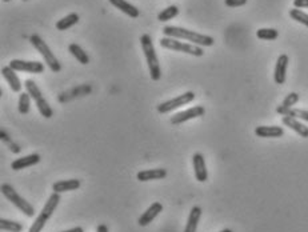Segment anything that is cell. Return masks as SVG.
Wrapping results in <instances>:
<instances>
[{
  "instance_id": "6da1fadb",
  "label": "cell",
  "mask_w": 308,
  "mask_h": 232,
  "mask_svg": "<svg viewBox=\"0 0 308 232\" xmlns=\"http://www.w3.org/2000/svg\"><path fill=\"white\" fill-rule=\"evenodd\" d=\"M163 33L164 36L173 37V39H184L187 42H191L192 44L200 46V47H211L215 40L212 36L208 35H203L196 31H190L183 27H175V26H165L163 28Z\"/></svg>"
},
{
  "instance_id": "7a4b0ae2",
  "label": "cell",
  "mask_w": 308,
  "mask_h": 232,
  "mask_svg": "<svg viewBox=\"0 0 308 232\" xmlns=\"http://www.w3.org/2000/svg\"><path fill=\"white\" fill-rule=\"evenodd\" d=\"M140 44L143 48L144 56H146L147 64H148V69H150L151 79L158 82L161 78V69L160 64H159V59L156 51H155L154 43H152V37L148 33H144L140 36Z\"/></svg>"
},
{
  "instance_id": "3957f363",
  "label": "cell",
  "mask_w": 308,
  "mask_h": 232,
  "mask_svg": "<svg viewBox=\"0 0 308 232\" xmlns=\"http://www.w3.org/2000/svg\"><path fill=\"white\" fill-rule=\"evenodd\" d=\"M59 203H60V194H51L50 198H48L47 203L44 204L43 210H41V212L36 218V220L33 221L32 225L29 227L28 232H41V229L44 228V225L47 224V221L50 220L52 214H54L56 208H58Z\"/></svg>"
},
{
  "instance_id": "277c9868",
  "label": "cell",
  "mask_w": 308,
  "mask_h": 232,
  "mask_svg": "<svg viewBox=\"0 0 308 232\" xmlns=\"http://www.w3.org/2000/svg\"><path fill=\"white\" fill-rule=\"evenodd\" d=\"M29 42H31V44L35 47V50L43 56L44 62L47 63L48 68L51 69L52 72H59V71L62 69V65L59 63L58 58H56L55 55H54V52L50 50L47 43H46L37 33L31 35V36H29Z\"/></svg>"
},
{
  "instance_id": "5b68a950",
  "label": "cell",
  "mask_w": 308,
  "mask_h": 232,
  "mask_svg": "<svg viewBox=\"0 0 308 232\" xmlns=\"http://www.w3.org/2000/svg\"><path fill=\"white\" fill-rule=\"evenodd\" d=\"M159 43L163 48L165 50H171V51L175 52H183V54L192 55V56H203L204 51L200 46H196V44H190V43H183L180 42L179 39H173V37L164 36L159 40Z\"/></svg>"
},
{
  "instance_id": "8992f818",
  "label": "cell",
  "mask_w": 308,
  "mask_h": 232,
  "mask_svg": "<svg viewBox=\"0 0 308 232\" xmlns=\"http://www.w3.org/2000/svg\"><path fill=\"white\" fill-rule=\"evenodd\" d=\"M0 189H2V194L4 195V198H6L8 202H11V203L14 204L18 210H20V212H23L26 216H29V218H31V216L35 215V208H33L26 199H23L22 196L15 191V188L12 185L3 184Z\"/></svg>"
},
{
  "instance_id": "52a82bcc",
  "label": "cell",
  "mask_w": 308,
  "mask_h": 232,
  "mask_svg": "<svg viewBox=\"0 0 308 232\" xmlns=\"http://www.w3.org/2000/svg\"><path fill=\"white\" fill-rule=\"evenodd\" d=\"M26 90H27V92L31 95V98L35 100V103H36L37 109H39L40 115L44 116L46 119H50V118H52V115H54V111H52L51 105L48 104L47 100L44 99L40 88L37 87L36 83H35L33 80H31V79L26 80Z\"/></svg>"
},
{
  "instance_id": "ba28073f",
  "label": "cell",
  "mask_w": 308,
  "mask_h": 232,
  "mask_svg": "<svg viewBox=\"0 0 308 232\" xmlns=\"http://www.w3.org/2000/svg\"><path fill=\"white\" fill-rule=\"evenodd\" d=\"M194 99H195L194 92H192V91H188V92H186V94L179 95V96H176V98L169 99V100H167V102L160 103V104L156 107V109H158L159 113H168V112H171V111H173V109L188 104V103L192 102Z\"/></svg>"
},
{
  "instance_id": "9c48e42d",
  "label": "cell",
  "mask_w": 308,
  "mask_h": 232,
  "mask_svg": "<svg viewBox=\"0 0 308 232\" xmlns=\"http://www.w3.org/2000/svg\"><path fill=\"white\" fill-rule=\"evenodd\" d=\"M10 67L15 71H22V72L29 73H43L44 64L39 62H26V60H20V59H12L10 62Z\"/></svg>"
},
{
  "instance_id": "30bf717a",
  "label": "cell",
  "mask_w": 308,
  "mask_h": 232,
  "mask_svg": "<svg viewBox=\"0 0 308 232\" xmlns=\"http://www.w3.org/2000/svg\"><path fill=\"white\" fill-rule=\"evenodd\" d=\"M205 113V108L203 105H195V107H191V108L186 109V111H182V112H178L171 118V123L172 124H182L184 122L191 119H196V118H200Z\"/></svg>"
},
{
  "instance_id": "8fae6325",
  "label": "cell",
  "mask_w": 308,
  "mask_h": 232,
  "mask_svg": "<svg viewBox=\"0 0 308 232\" xmlns=\"http://www.w3.org/2000/svg\"><path fill=\"white\" fill-rule=\"evenodd\" d=\"M192 163H194V170H195V176H196V180L200 181V183H204L208 179V171L205 167V159L202 153H194L192 156Z\"/></svg>"
},
{
  "instance_id": "7c38bea8",
  "label": "cell",
  "mask_w": 308,
  "mask_h": 232,
  "mask_svg": "<svg viewBox=\"0 0 308 232\" xmlns=\"http://www.w3.org/2000/svg\"><path fill=\"white\" fill-rule=\"evenodd\" d=\"M288 62L290 59L286 54H282L278 58V62L275 65V72H274V80L276 84H284L286 83V75H287V67H288Z\"/></svg>"
},
{
  "instance_id": "4fadbf2b",
  "label": "cell",
  "mask_w": 308,
  "mask_h": 232,
  "mask_svg": "<svg viewBox=\"0 0 308 232\" xmlns=\"http://www.w3.org/2000/svg\"><path fill=\"white\" fill-rule=\"evenodd\" d=\"M161 211H163V206H161V203L155 202L154 204H151V206L144 211L143 215H142L139 218V220H138V224H139L140 227H146V225L150 224L151 221L154 220V219L160 214Z\"/></svg>"
},
{
  "instance_id": "5bb4252c",
  "label": "cell",
  "mask_w": 308,
  "mask_h": 232,
  "mask_svg": "<svg viewBox=\"0 0 308 232\" xmlns=\"http://www.w3.org/2000/svg\"><path fill=\"white\" fill-rule=\"evenodd\" d=\"M15 72H16V71L12 69L10 65H6V67L2 68V75H3V78L8 83V86L11 87V90L14 91V92H20V91H22L23 84L22 82H20V79L18 78V75Z\"/></svg>"
},
{
  "instance_id": "9a60e30c",
  "label": "cell",
  "mask_w": 308,
  "mask_h": 232,
  "mask_svg": "<svg viewBox=\"0 0 308 232\" xmlns=\"http://www.w3.org/2000/svg\"><path fill=\"white\" fill-rule=\"evenodd\" d=\"M39 162H40V155L31 153V155L23 156V158H19V159H16L15 162H12L11 168L15 171H20L27 167H32V166L37 164Z\"/></svg>"
},
{
  "instance_id": "2e32d148",
  "label": "cell",
  "mask_w": 308,
  "mask_h": 232,
  "mask_svg": "<svg viewBox=\"0 0 308 232\" xmlns=\"http://www.w3.org/2000/svg\"><path fill=\"white\" fill-rule=\"evenodd\" d=\"M255 134L259 138H282L284 130L279 126H259L255 128Z\"/></svg>"
},
{
  "instance_id": "e0dca14e",
  "label": "cell",
  "mask_w": 308,
  "mask_h": 232,
  "mask_svg": "<svg viewBox=\"0 0 308 232\" xmlns=\"http://www.w3.org/2000/svg\"><path fill=\"white\" fill-rule=\"evenodd\" d=\"M167 176V171L164 168H155V170H143L139 171L136 178L139 181H151V180H160Z\"/></svg>"
},
{
  "instance_id": "ac0fdd59",
  "label": "cell",
  "mask_w": 308,
  "mask_h": 232,
  "mask_svg": "<svg viewBox=\"0 0 308 232\" xmlns=\"http://www.w3.org/2000/svg\"><path fill=\"white\" fill-rule=\"evenodd\" d=\"M282 122L286 127L291 128L292 131H295L296 134L300 135L301 138H308V127H305L304 124L300 123V122H299L297 119H295V118H291V116H283Z\"/></svg>"
},
{
  "instance_id": "d6986e66",
  "label": "cell",
  "mask_w": 308,
  "mask_h": 232,
  "mask_svg": "<svg viewBox=\"0 0 308 232\" xmlns=\"http://www.w3.org/2000/svg\"><path fill=\"white\" fill-rule=\"evenodd\" d=\"M80 187V180L77 179H70V180H60L52 184V191L54 192L62 194L68 192V191H75Z\"/></svg>"
},
{
  "instance_id": "ffe728a7",
  "label": "cell",
  "mask_w": 308,
  "mask_h": 232,
  "mask_svg": "<svg viewBox=\"0 0 308 232\" xmlns=\"http://www.w3.org/2000/svg\"><path fill=\"white\" fill-rule=\"evenodd\" d=\"M110 3L114 6V7H116L117 10H120L121 12H124L125 15H128L129 18H138L140 15L139 10L135 7V6H132L131 3H128L127 0H110Z\"/></svg>"
},
{
  "instance_id": "44dd1931",
  "label": "cell",
  "mask_w": 308,
  "mask_h": 232,
  "mask_svg": "<svg viewBox=\"0 0 308 232\" xmlns=\"http://www.w3.org/2000/svg\"><path fill=\"white\" fill-rule=\"evenodd\" d=\"M200 216H202V208L198 206L192 207L190 216H188L187 224H186V228H184V232H196Z\"/></svg>"
},
{
  "instance_id": "7402d4cb",
  "label": "cell",
  "mask_w": 308,
  "mask_h": 232,
  "mask_svg": "<svg viewBox=\"0 0 308 232\" xmlns=\"http://www.w3.org/2000/svg\"><path fill=\"white\" fill-rule=\"evenodd\" d=\"M79 20H80L79 15L72 12V14H68L63 19L58 20V23H56V28H58V31H66V29L71 28L72 26L77 24Z\"/></svg>"
},
{
  "instance_id": "603a6c76",
  "label": "cell",
  "mask_w": 308,
  "mask_h": 232,
  "mask_svg": "<svg viewBox=\"0 0 308 232\" xmlns=\"http://www.w3.org/2000/svg\"><path fill=\"white\" fill-rule=\"evenodd\" d=\"M68 51H70L73 58L79 60V63H81V64H88V63H90V56H88L87 52H85L79 44H70V46H68Z\"/></svg>"
},
{
  "instance_id": "cb8c5ba5",
  "label": "cell",
  "mask_w": 308,
  "mask_h": 232,
  "mask_svg": "<svg viewBox=\"0 0 308 232\" xmlns=\"http://www.w3.org/2000/svg\"><path fill=\"white\" fill-rule=\"evenodd\" d=\"M297 102H299V95H297L296 92H291V94H288L286 98H284V100L282 102V104L279 105L278 108H276V112L280 113V115H283L284 111L292 108L293 105L296 104Z\"/></svg>"
},
{
  "instance_id": "d4e9b609",
  "label": "cell",
  "mask_w": 308,
  "mask_h": 232,
  "mask_svg": "<svg viewBox=\"0 0 308 232\" xmlns=\"http://www.w3.org/2000/svg\"><path fill=\"white\" fill-rule=\"evenodd\" d=\"M29 107H31V95L28 92H23L19 96L18 109L22 115H26L29 112Z\"/></svg>"
},
{
  "instance_id": "484cf974",
  "label": "cell",
  "mask_w": 308,
  "mask_h": 232,
  "mask_svg": "<svg viewBox=\"0 0 308 232\" xmlns=\"http://www.w3.org/2000/svg\"><path fill=\"white\" fill-rule=\"evenodd\" d=\"M0 228L2 231H8V232H22L23 225L18 221L8 220V219H0Z\"/></svg>"
},
{
  "instance_id": "4316f807",
  "label": "cell",
  "mask_w": 308,
  "mask_h": 232,
  "mask_svg": "<svg viewBox=\"0 0 308 232\" xmlns=\"http://www.w3.org/2000/svg\"><path fill=\"white\" fill-rule=\"evenodd\" d=\"M178 14H179V8L176 7V6H169V7H167L161 12H159L158 20L159 22H168V20L173 19L175 16H178Z\"/></svg>"
},
{
  "instance_id": "83f0119b",
  "label": "cell",
  "mask_w": 308,
  "mask_h": 232,
  "mask_svg": "<svg viewBox=\"0 0 308 232\" xmlns=\"http://www.w3.org/2000/svg\"><path fill=\"white\" fill-rule=\"evenodd\" d=\"M256 36L261 40H275L278 39L279 32L274 28H260L256 31Z\"/></svg>"
},
{
  "instance_id": "f1b7e54d",
  "label": "cell",
  "mask_w": 308,
  "mask_h": 232,
  "mask_svg": "<svg viewBox=\"0 0 308 232\" xmlns=\"http://www.w3.org/2000/svg\"><path fill=\"white\" fill-rule=\"evenodd\" d=\"M290 16L293 19V20H296L297 23H300L303 26L308 27V14L303 12L301 10L292 8V10H290Z\"/></svg>"
},
{
  "instance_id": "f546056e",
  "label": "cell",
  "mask_w": 308,
  "mask_h": 232,
  "mask_svg": "<svg viewBox=\"0 0 308 232\" xmlns=\"http://www.w3.org/2000/svg\"><path fill=\"white\" fill-rule=\"evenodd\" d=\"M282 116H291V118H295V119H301L308 122V111H305V109L290 108L284 111Z\"/></svg>"
},
{
  "instance_id": "4dcf8cb0",
  "label": "cell",
  "mask_w": 308,
  "mask_h": 232,
  "mask_svg": "<svg viewBox=\"0 0 308 232\" xmlns=\"http://www.w3.org/2000/svg\"><path fill=\"white\" fill-rule=\"evenodd\" d=\"M227 7H242L247 3V0H224Z\"/></svg>"
},
{
  "instance_id": "1f68e13d",
  "label": "cell",
  "mask_w": 308,
  "mask_h": 232,
  "mask_svg": "<svg viewBox=\"0 0 308 232\" xmlns=\"http://www.w3.org/2000/svg\"><path fill=\"white\" fill-rule=\"evenodd\" d=\"M295 8H308V0H293Z\"/></svg>"
},
{
  "instance_id": "d6a6232c",
  "label": "cell",
  "mask_w": 308,
  "mask_h": 232,
  "mask_svg": "<svg viewBox=\"0 0 308 232\" xmlns=\"http://www.w3.org/2000/svg\"><path fill=\"white\" fill-rule=\"evenodd\" d=\"M0 136H2V140H3V142H6L8 144V143H11L12 140L10 138H8V135H7V132H6V131L4 130H2L0 131Z\"/></svg>"
},
{
  "instance_id": "836d02e7",
  "label": "cell",
  "mask_w": 308,
  "mask_h": 232,
  "mask_svg": "<svg viewBox=\"0 0 308 232\" xmlns=\"http://www.w3.org/2000/svg\"><path fill=\"white\" fill-rule=\"evenodd\" d=\"M8 147H10V149H11L12 152H15V153H19V152H20V149H22L18 144H14L12 142L8 143Z\"/></svg>"
},
{
  "instance_id": "e575fe53",
  "label": "cell",
  "mask_w": 308,
  "mask_h": 232,
  "mask_svg": "<svg viewBox=\"0 0 308 232\" xmlns=\"http://www.w3.org/2000/svg\"><path fill=\"white\" fill-rule=\"evenodd\" d=\"M96 232H108V227L106 224H99L96 228Z\"/></svg>"
},
{
  "instance_id": "d590c367",
  "label": "cell",
  "mask_w": 308,
  "mask_h": 232,
  "mask_svg": "<svg viewBox=\"0 0 308 232\" xmlns=\"http://www.w3.org/2000/svg\"><path fill=\"white\" fill-rule=\"evenodd\" d=\"M62 232H84V229L81 228V227H73V228L66 229V231H62Z\"/></svg>"
},
{
  "instance_id": "8d00e7d4",
  "label": "cell",
  "mask_w": 308,
  "mask_h": 232,
  "mask_svg": "<svg viewBox=\"0 0 308 232\" xmlns=\"http://www.w3.org/2000/svg\"><path fill=\"white\" fill-rule=\"evenodd\" d=\"M220 232H232V231H231V229L226 228V229H223V231H220Z\"/></svg>"
},
{
  "instance_id": "74e56055",
  "label": "cell",
  "mask_w": 308,
  "mask_h": 232,
  "mask_svg": "<svg viewBox=\"0 0 308 232\" xmlns=\"http://www.w3.org/2000/svg\"><path fill=\"white\" fill-rule=\"evenodd\" d=\"M3 2H6V3H8V2H11V0H3Z\"/></svg>"
},
{
  "instance_id": "f35d334b",
  "label": "cell",
  "mask_w": 308,
  "mask_h": 232,
  "mask_svg": "<svg viewBox=\"0 0 308 232\" xmlns=\"http://www.w3.org/2000/svg\"><path fill=\"white\" fill-rule=\"evenodd\" d=\"M23 2H27V0H23Z\"/></svg>"
},
{
  "instance_id": "ab89813d",
  "label": "cell",
  "mask_w": 308,
  "mask_h": 232,
  "mask_svg": "<svg viewBox=\"0 0 308 232\" xmlns=\"http://www.w3.org/2000/svg\"><path fill=\"white\" fill-rule=\"evenodd\" d=\"M3 232H4V231H3Z\"/></svg>"
}]
</instances>
